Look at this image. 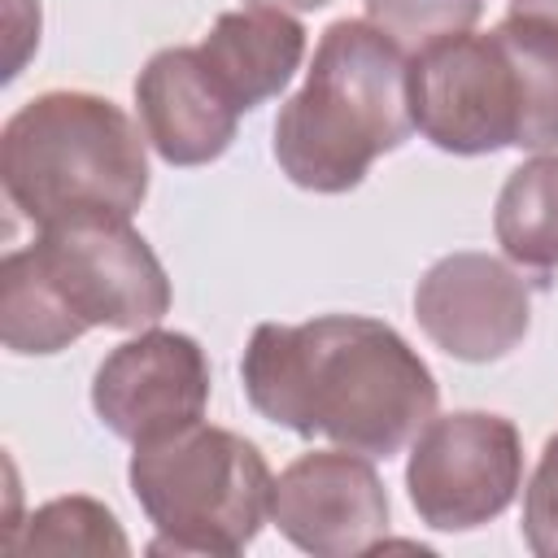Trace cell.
Here are the masks:
<instances>
[{"instance_id":"12","label":"cell","mask_w":558,"mask_h":558,"mask_svg":"<svg viewBox=\"0 0 558 558\" xmlns=\"http://www.w3.org/2000/svg\"><path fill=\"white\" fill-rule=\"evenodd\" d=\"M305 44L310 39L296 13L244 4L218 13L196 48L214 70V78L222 83V92L235 100V109L253 113L292 83V74L305 61Z\"/></svg>"},{"instance_id":"3","label":"cell","mask_w":558,"mask_h":558,"mask_svg":"<svg viewBox=\"0 0 558 558\" xmlns=\"http://www.w3.org/2000/svg\"><path fill=\"white\" fill-rule=\"evenodd\" d=\"M270 135L288 183L318 196L353 192L379 157L414 135L410 52L366 17L331 22Z\"/></svg>"},{"instance_id":"13","label":"cell","mask_w":558,"mask_h":558,"mask_svg":"<svg viewBox=\"0 0 558 558\" xmlns=\"http://www.w3.org/2000/svg\"><path fill=\"white\" fill-rule=\"evenodd\" d=\"M493 235L523 270H558V153H532L514 166L493 205Z\"/></svg>"},{"instance_id":"19","label":"cell","mask_w":558,"mask_h":558,"mask_svg":"<svg viewBox=\"0 0 558 558\" xmlns=\"http://www.w3.org/2000/svg\"><path fill=\"white\" fill-rule=\"evenodd\" d=\"M244 4H266V9H283V13H314V9H327L331 0H244Z\"/></svg>"},{"instance_id":"18","label":"cell","mask_w":558,"mask_h":558,"mask_svg":"<svg viewBox=\"0 0 558 558\" xmlns=\"http://www.w3.org/2000/svg\"><path fill=\"white\" fill-rule=\"evenodd\" d=\"M510 13H523V17H545V22H558V0H510Z\"/></svg>"},{"instance_id":"16","label":"cell","mask_w":558,"mask_h":558,"mask_svg":"<svg viewBox=\"0 0 558 558\" xmlns=\"http://www.w3.org/2000/svg\"><path fill=\"white\" fill-rule=\"evenodd\" d=\"M366 22H375L384 35H392L410 57L462 35L480 22L484 0H362Z\"/></svg>"},{"instance_id":"14","label":"cell","mask_w":558,"mask_h":558,"mask_svg":"<svg viewBox=\"0 0 558 558\" xmlns=\"http://www.w3.org/2000/svg\"><path fill=\"white\" fill-rule=\"evenodd\" d=\"M493 35L501 39L519 83V135L523 153H558V22L506 13Z\"/></svg>"},{"instance_id":"1","label":"cell","mask_w":558,"mask_h":558,"mask_svg":"<svg viewBox=\"0 0 558 558\" xmlns=\"http://www.w3.org/2000/svg\"><path fill=\"white\" fill-rule=\"evenodd\" d=\"M240 384L266 423L375 462L401 453L440 405V384L418 349L371 314L257 323Z\"/></svg>"},{"instance_id":"5","label":"cell","mask_w":558,"mask_h":558,"mask_svg":"<svg viewBox=\"0 0 558 558\" xmlns=\"http://www.w3.org/2000/svg\"><path fill=\"white\" fill-rule=\"evenodd\" d=\"M126 484L157 532L148 554L235 558L270 523L275 475L266 453L205 418L135 445Z\"/></svg>"},{"instance_id":"17","label":"cell","mask_w":558,"mask_h":558,"mask_svg":"<svg viewBox=\"0 0 558 558\" xmlns=\"http://www.w3.org/2000/svg\"><path fill=\"white\" fill-rule=\"evenodd\" d=\"M523 545L536 558H558V432L541 445V458L523 484Z\"/></svg>"},{"instance_id":"7","label":"cell","mask_w":558,"mask_h":558,"mask_svg":"<svg viewBox=\"0 0 558 558\" xmlns=\"http://www.w3.org/2000/svg\"><path fill=\"white\" fill-rule=\"evenodd\" d=\"M414 131L453 157H493L514 148L519 83L501 39L462 31L410 57Z\"/></svg>"},{"instance_id":"4","label":"cell","mask_w":558,"mask_h":558,"mask_svg":"<svg viewBox=\"0 0 558 558\" xmlns=\"http://www.w3.org/2000/svg\"><path fill=\"white\" fill-rule=\"evenodd\" d=\"M144 126L122 105L78 87H52L9 113L0 131V187L35 222L78 214H122L148 196Z\"/></svg>"},{"instance_id":"2","label":"cell","mask_w":558,"mask_h":558,"mask_svg":"<svg viewBox=\"0 0 558 558\" xmlns=\"http://www.w3.org/2000/svg\"><path fill=\"white\" fill-rule=\"evenodd\" d=\"M170 314V279L122 214L35 227L0 262V340L17 357H52L92 327L144 331Z\"/></svg>"},{"instance_id":"15","label":"cell","mask_w":558,"mask_h":558,"mask_svg":"<svg viewBox=\"0 0 558 558\" xmlns=\"http://www.w3.org/2000/svg\"><path fill=\"white\" fill-rule=\"evenodd\" d=\"M9 554H131V541L118 523V514L87 497V493H70V497H52L39 510H31L26 523H13L4 536Z\"/></svg>"},{"instance_id":"11","label":"cell","mask_w":558,"mask_h":558,"mask_svg":"<svg viewBox=\"0 0 558 558\" xmlns=\"http://www.w3.org/2000/svg\"><path fill=\"white\" fill-rule=\"evenodd\" d=\"M135 113L148 148L179 170L218 161L240 126V109L205 65L201 48L153 52L135 74Z\"/></svg>"},{"instance_id":"10","label":"cell","mask_w":558,"mask_h":558,"mask_svg":"<svg viewBox=\"0 0 558 558\" xmlns=\"http://www.w3.org/2000/svg\"><path fill=\"white\" fill-rule=\"evenodd\" d=\"M414 318L440 353L471 366L501 362L532 331V288L506 257L445 253L414 283Z\"/></svg>"},{"instance_id":"6","label":"cell","mask_w":558,"mask_h":558,"mask_svg":"<svg viewBox=\"0 0 558 558\" xmlns=\"http://www.w3.org/2000/svg\"><path fill=\"white\" fill-rule=\"evenodd\" d=\"M523 488V436L493 410L432 414L410 440L405 493L436 532H475L506 514Z\"/></svg>"},{"instance_id":"8","label":"cell","mask_w":558,"mask_h":558,"mask_svg":"<svg viewBox=\"0 0 558 558\" xmlns=\"http://www.w3.org/2000/svg\"><path fill=\"white\" fill-rule=\"evenodd\" d=\"M209 357L196 336L144 327L113 344L92 375V410L131 449L205 418Z\"/></svg>"},{"instance_id":"9","label":"cell","mask_w":558,"mask_h":558,"mask_svg":"<svg viewBox=\"0 0 558 558\" xmlns=\"http://www.w3.org/2000/svg\"><path fill=\"white\" fill-rule=\"evenodd\" d=\"M270 523L314 558H357L388 536V488L375 458L353 449H310L275 475Z\"/></svg>"}]
</instances>
